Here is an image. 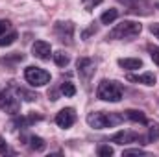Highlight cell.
<instances>
[{
  "mask_svg": "<svg viewBox=\"0 0 159 157\" xmlns=\"http://www.w3.org/2000/svg\"><path fill=\"white\" fill-rule=\"evenodd\" d=\"M87 122L91 128L94 129H106V128H115L124 122V115L120 113H107V111H98V113H91L87 117Z\"/></svg>",
  "mask_w": 159,
  "mask_h": 157,
  "instance_id": "6da1fadb",
  "label": "cell"
},
{
  "mask_svg": "<svg viewBox=\"0 0 159 157\" xmlns=\"http://www.w3.org/2000/svg\"><path fill=\"white\" fill-rule=\"evenodd\" d=\"M20 89L15 85H9L7 89H4L0 92V107L2 111L9 113V115H19L20 111Z\"/></svg>",
  "mask_w": 159,
  "mask_h": 157,
  "instance_id": "7a4b0ae2",
  "label": "cell"
},
{
  "mask_svg": "<svg viewBox=\"0 0 159 157\" xmlns=\"http://www.w3.org/2000/svg\"><path fill=\"white\" fill-rule=\"evenodd\" d=\"M122 94H124L122 85L113 79H102L98 89H96V96L104 102H120Z\"/></svg>",
  "mask_w": 159,
  "mask_h": 157,
  "instance_id": "3957f363",
  "label": "cell"
},
{
  "mask_svg": "<svg viewBox=\"0 0 159 157\" xmlns=\"http://www.w3.org/2000/svg\"><path fill=\"white\" fill-rule=\"evenodd\" d=\"M143 26L135 20H122L120 24H117L109 34H107V39L119 41V39H131V37H137L141 34Z\"/></svg>",
  "mask_w": 159,
  "mask_h": 157,
  "instance_id": "277c9868",
  "label": "cell"
},
{
  "mask_svg": "<svg viewBox=\"0 0 159 157\" xmlns=\"http://www.w3.org/2000/svg\"><path fill=\"white\" fill-rule=\"evenodd\" d=\"M24 78H26V81L30 85H34V87H43V85L50 83V74L46 70L39 69V67H28L24 70Z\"/></svg>",
  "mask_w": 159,
  "mask_h": 157,
  "instance_id": "5b68a950",
  "label": "cell"
},
{
  "mask_svg": "<svg viewBox=\"0 0 159 157\" xmlns=\"http://www.w3.org/2000/svg\"><path fill=\"white\" fill-rule=\"evenodd\" d=\"M54 34H56V37L61 41V43L70 44L72 43V37H74V24L70 20L69 22H56Z\"/></svg>",
  "mask_w": 159,
  "mask_h": 157,
  "instance_id": "8992f818",
  "label": "cell"
},
{
  "mask_svg": "<svg viewBox=\"0 0 159 157\" xmlns=\"http://www.w3.org/2000/svg\"><path fill=\"white\" fill-rule=\"evenodd\" d=\"M111 142H115V144H133V142H137V144H146L144 142V139L139 135V133H133V131H119V133H115L113 135V139H111Z\"/></svg>",
  "mask_w": 159,
  "mask_h": 157,
  "instance_id": "52a82bcc",
  "label": "cell"
},
{
  "mask_svg": "<svg viewBox=\"0 0 159 157\" xmlns=\"http://www.w3.org/2000/svg\"><path fill=\"white\" fill-rule=\"evenodd\" d=\"M74 122H76V111L72 107H65L56 115V124L63 129H69Z\"/></svg>",
  "mask_w": 159,
  "mask_h": 157,
  "instance_id": "ba28073f",
  "label": "cell"
},
{
  "mask_svg": "<svg viewBox=\"0 0 159 157\" xmlns=\"http://www.w3.org/2000/svg\"><path fill=\"white\" fill-rule=\"evenodd\" d=\"M76 67H78V74L81 79H87L91 78L93 74H94V61L91 59V57H80L78 61H76Z\"/></svg>",
  "mask_w": 159,
  "mask_h": 157,
  "instance_id": "9c48e42d",
  "label": "cell"
},
{
  "mask_svg": "<svg viewBox=\"0 0 159 157\" xmlns=\"http://www.w3.org/2000/svg\"><path fill=\"white\" fill-rule=\"evenodd\" d=\"M32 52H34L35 57H39L43 61H48L50 59V54H52V46L46 41H35L32 44Z\"/></svg>",
  "mask_w": 159,
  "mask_h": 157,
  "instance_id": "30bf717a",
  "label": "cell"
},
{
  "mask_svg": "<svg viewBox=\"0 0 159 157\" xmlns=\"http://www.w3.org/2000/svg\"><path fill=\"white\" fill-rule=\"evenodd\" d=\"M128 81H133V83H143V85H148L152 87L156 83V74L154 72H144V74H126Z\"/></svg>",
  "mask_w": 159,
  "mask_h": 157,
  "instance_id": "8fae6325",
  "label": "cell"
},
{
  "mask_svg": "<svg viewBox=\"0 0 159 157\" xmlns=\"http://www.w3.org/2000/svg\"><path fill=\"white\" fill-rule=\"evenodd\" d=\"M119 65L126 70H139L143 67V61L139 57H122L119 59Z\"/></svg>",
  "mask_w": 159,
  "mask_h": 157,
  "instance_id": "7c38bea8",
  "label": "cell"
},
{
  "mask_svg": "<svg viewBox=\"0 0 159 157\" xmlns=\"http://www.w3.org/2000/svg\"><path fill=\"white\" fill-rule=\"evenodd\" d=\"M41 115H35V113H30L28 117H20V118H15L13 120V126H17V128H28L30 124H34V122H37L41 120Z\"/></svg>",
  "mask_w": 159,
  "mask_h": 157,
  "instance_id": "4fadbf2b",
  "label": "cell"
},
{
  "mask_svg": "<svg viewBox=\"0 0 159 157\" xmlns=\"http://www.w3.org/2000/svg\"><path fill=\"white\" fill-rule=\"evenodd\" d=\"M124 118L131 120V122H137V124H146V117L143 111H137V109H128L124 111Z\"/></svg>",
  "mask_w": 159,
  "mask_h": 157,
  "instance_id": "5bb4252c",
  "label": "cell"
},
{
  "mask_svg": "<svg viewBox=\"0 0 159 157\" xmlns=\"http://www.w3.org/2000/svg\"><path fill=\"white\" fill-rule=\"evenodd\" d=\"M26 141H28V144H30V148L34 152H43L46 148V142L41 137H37V135H30V137H26Z\"/></svg>",
  "mask_w": 159,
  "mask_h": 157,
  "instance_id": "9a60e30c",
  "label": "cell"
},
{
  "mask_svg": "<svg viewBox=\"0 0 159 157\" xmlns=\"http://www.w3.org/2000/svg\"><path fill=\"white\" fill-rule=\"evenodd\" d=\"M117 17H119V9L111 7V9H107V11H104V13H102L100 20H102V24H111Z\"/></svg>",
  "mask_w": 159,
  "mask_h": 157,
  "instance_id": "2e32d148",
  "label": "cell"
},
{
  "mask_svg": "<svg viewBox=\"0 0 159 157\" xmlns=\"http://www.w3.org/2000/svg\"><path fill=\"white\" fill-rule=\"evenodd\" d=\"M17 41V32L15 30H9L7 34H4L2 37H0V46H9V44H13Z\"/></svg>",
  "mask_w": 159,
  "mask_h": 157,
  "instance_id": "e0dca14e",
  "label": "cell"
},
{
  "mask_svg": "<svg viewBox=\"0 0 159 157\" xmlns=\"http://www.w3.org/2000/svg\"><path fill=\"white\" fill-rule=\"evenodd\" d=\"M61 94H65L67 98L74 96V94H76V87H74V83H72V81H63V83H61Z\"/></svg>",
  "mask_w": 159,
  "mask_h": 157,
  "instance_id": "ac0fdd59",
  "label": "cell"
},
{
  "mask_svg": "<svg viewBox=\"0 0 159 157\" xmlns=\"http://www.w3.org/2000/svg\"><path fill=\"white\" fill-rule=\"evenodd\" d=\"M54 61H56L57 67H67L69 61H70V57H69L65 52H56V54H54Z\"/></svg>",
  "mask_w": 159,
  "mask_h": 157,
  "instance_id": "d6986e66",
  "label": "cell"
},
{
  "mask_svg": "<svg viewBox=\"0 0 159 157\" xmlns=\"http://www.w3.org/2000/svg\"><path fill=\"white\" fill-rule=\"evenodd\" d=\"M159 141V124H150L148 129V142H156Z\"/></svg>",
  "mask_w": 159,
  "mask_h": 157,
  "instance_id": "ffe728a7",
  "label": "cell"
},
{
  "mask_svg": "<svg viewBox=\"0 0 159 157\" xmlns=\"http://www.w3.org/2000/svg\"><path fill=\"white\" fill-rule=\"evenodd\" d=\"M98 155H102V157H109V155H113V148L111 146H98Z\"/></svg>",
  "mask_w": 159,
  "mask_h": 157,
  "instance_id": "44dd1931",
  "label": "cell"
},
{
  "mask_svg": "<svg viewBox=\"0 0 159 157\" xmlns=\"http://www.w3.org/2000/svg\"><path fill=\"white\" fill-rule=\"evenodd\" d=\"M150 50V56H152V61L159 67V46H148Z\"/></svg>",
  "mask_w": 159,
  "mask_h": 157,
  "instance_id": "7402d4cb",
  "label": "cell"
},
{
  "mask_svg": "<svg viewBox=\"0 0 159 157\" xmlns=\"http://www.w3.org/2000/svg\"><path fill=\"white\" fill-rule=\"evenodd\" d=\"M144 154H146V152L141 150V148H131V150H124L122 155H144Z\"/></svg>",
  "mask_w": 159,
  "mask_h": 157,
  "instance_id": "603a6c76",
  "label": "cell"
},
{
  "mask_svg": "<svg viewBox=\"0 0 159 157\" xmlns=\"http://www.w3.org/2000/svg\"><path fill=\"white\" fill-rule=\"evenodd\" d=\"M11 30V22L9 20H0V37L6 34V32H9Z\"/></svg>",
  "mask_w": 159,
  "mask_h": 157,
  "instance_id": "cb8c5ba5",
  "label": "cell"
},
{
  "mask_svg": "<svg viewBox=\"0 0 159 157\" xmlns=\"http://www.w3.org/2000/svg\"><path fill=\"white\" fill-rule=\"evenodd\" d=\"M93 34H96V26H94V24L81 32V39H87V37H89V35H93Z\"/></svg>",
  "mask_w": 159,
  "mask_h": 157,
  "instance_id": "d4e9b609",
  "label": "cell"
},
{
  "mask_svg": "<svg viewBox=\"0 0 159 157\" xmlns=\"http://www.w3.org/2000/svg\"><path fill=\"white\" fill-rule=\"evenodd\" d=\"M13 61H22V54H15L13 57H7V59L2 57L0 59V63H13Z\"/></svg>",
  "mask_w": 159,
  "mask_h": 157,
  "instance_id": "484cf974",
  "label": "cell"
},
{
  "mask_svg": "<svg viewBox=\"0 0 159 157\" xmlns=\"http://www.w3.org/2000/svg\"><path fill=\"white\" fill-rule=\"evenodd\" d=\"M0 154L4 155V154H11V150L7 148V144L4 142V141H0Z\"/></svg>",
  "mask_w": 159,
  "mask_h": 157,
  "instance_id": "4316f807",
  "label": "cell"
},
{
  "mask_svg": "<svg viewBox=\"0 0 159 157\" xmlns=\"http://www.w3.org/2000/svg\"><path fill=\"white\" fill-rule=\"evenodd\" d=\"M150 32H152V34L159 39V22H156V24H152V26H150Z\"/></svg>",
  "mask_w": 159,
  "mask_h": 157,
  "instance_id": "83f0119b",
  "label": "cell"
},
{
  "mask_svg": "<svg viewBox=\"0 0 159 157\" xmlns=\"http://www.w3.org/2000/svg\"><path fill=\"white\" fill-rule=\"evenodd\" d=\"M100 2H102V0H91V4H89L87 7H89V9H93V7H94V6H98Z\"/></svg>",
  "mask_w": 159,
  "mask_h": 157,
  "instance_id": "f1b7e54d",
  "label": "cell"
},
{
  "mask_svg": "<svg viewBox=\"0 0 159 157\" xmlns=\"http://www.w3.org/2000/svg\"><path fill=\"white\" fill-rule=\"evenodd\" d=\"M83 2H85V0H83Z\"/></svg>",
  "mask_w": 159,
  "mask_h": 157,
  "instance_id": "f546056e",
  "label": "cell"
}]
</instances>
